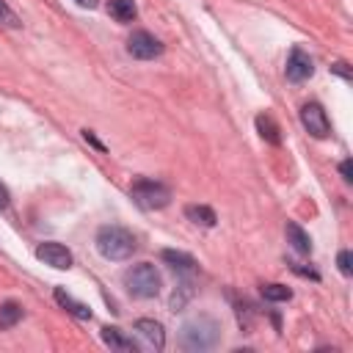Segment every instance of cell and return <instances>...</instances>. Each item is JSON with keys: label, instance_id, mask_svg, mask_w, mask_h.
Listing matches in <instances>:
<instances>
[{"label": "cell", "instance_id": "6", "mask_svg": "<svg viewBox=\"0 0 353 353\" xmlns=\"http://www.w3.org/2000/svg\"><path fill=\"white\" fill-rule=\"evenodd\" d=\"M301 124H303L306 132L314 135V138H328V135H331V121H328L323 105H317V102H306V105L301 108Z\"/></svg>", "mask_w": 353, "mask_h": 353}, {"label": "cell", "instance_id": "5", "mask_svg": "<svg viewBox=\"0 0 353 353\" xmlns=\"http://www.w3.org/2000/svg\"><path fill=\"white\" fill-rule=\"evenodd\" d=\"M127 52L138 61H152L163 52V44L160 39H154L149 30H135L130 39H127Z\"/></svg>", "mask_w": 353, "mask_h": 353}, {"label": "cell", "instance_id": "26", "mask_svg": "<svg viewBox=\"0 0 353 353\" xmlns=\"http://www.w3.org/2000/svg\"><path fill=\"white\" fill-rule=\"evenodd\" d=\"M77 6H83V8H97V0H74Z\"/></svg>", "mask_w": 353, "mask_h": 353}, {"label": "cell", "instance_id": "9", "mask_svg": "<svg viewBox=\"0 0 353 353\" xmlns=\"http://www.w3.org/2000/svg\"><path fill=\"white\" fill-rule=\"evenodd\" d=\"M135 334L143 339V345L149 350H163L165 347V331L157 320H149V317H141L135 320Z\"/></svg>", "mask_w": 353, "mask_h": 353}, {"label": "cell", "instance_id": "20", "mask_svg": "<svg viewBox=\"0 0 353 353\" xmlns=\"http://www.w3.org/2000/svg\"><path fill=\"white\" fill-rule=\"evenodd\" d=\"M19 25H22V19L11 11V6L6 0H0V28H19Z\"/></svg>", "mask_w": 353, "mask_h": 353}, {"label": "cell", "instance_id": "13", "mask_svg": "<svg viewBox=\"0 0 353 353\" xmlns=\"http://www.w3.org/2000/svg\"><path fill=\"white\" fill-rule=\"evenodd\" d=\"M185 218L188 221H193V223H199V226H215V210L212 207H207V204H188L185 207Z\"/></svg>", "mask_w": 353, "mask_h": 353}, {"label": "cell", "instance_id": "16", "mask_svg": "<svg viewBox=\"0 0 353 353\" xmlns=\"http://www.w3.org/2000/svg\"><path fill=\"white\" fill-rule=\"evenodd\" d=\"M256 130H259V135H262L268 143H273V146L281 143V135H279L281 130H279V124H276L268 113H259V116H256Z\"/></svg>", "mask_w": 353, "mask_h": 353}, {"label": "cell", "instance_id": "17", "mask_svg": "<svg viewBox=\"0 0 353 353\" xmlns=\"http://www.w3.org/2000/svg\"><path fill=\"white\" fill-rule=\"evenodd\" d=\"M19 320H22V306H19L17 301H6V303H0V328H3V331L14 328Z\"/></svg>", "mask_w": 353, "mask_h": 353}, {"label": "cell", "instance_id": "18", "mask_svg": "<svg viewBox=\"0 0 353 353\" xmlns=\"http://www.w3.org/2000/svg\"><path fill=\"white\" fill-rule=\"evenodd\" d=\"M259 292H262V298L265 301H290L292 298V290L287 287V284H276V281H270V284H262L259 287Z\"/></svg>", "mask_w": 353, "mask_h": 353}, {"label": "cell", "instance_id": "10", "mask_svg": "<svg viewBox=\"0 0 353 353\" xmlns=\"http://www.w3.org/2000/svg\"><path fill=\"white\" fill-rule=\"evenodd\" d=\"M102 342L110 347V350H119V353H135V342L116 325H105L102 328Z\"/></svg>", "mask_w": 353, "mask_h": 353}, {"label": "cell", "instance_id": "11", "mask_svg": "<svg viewBox=\"0 0 353 353\" xmlns=\"http://www.w3.org/2000/svg\"><path fill=\"white\" fill-rule=\"evenodd\" d=\"M160 256H163V262H165L168 268H174L176 273H193V270H196V259H193L190 254H185V251L165 248V251H160Z\"/></svg>", "mask_w": 353, "mask_h": 353}, {"label": "cell", "instance_id": "2", "mask_svg": "<svg viewBox=\"0 0 353 353\" xmlns=\"http://www.w3.org/2000/svg\"><path fill=\"white\" fill-rule=\"evenodd\" d=\"M138 248V240L130 229L124 226H102L97 232V251L105 256V259H113V262H124L135 254Z\"/></svg>", "mask_w": 353, "mask_h": 353}, {"label": "cell", "instance_id": "7", "mask_svg": "<svg viewBox=\"0 0 353 353\" xmlns=\"http://www.w3.org/2000/svg\"><path fill=\"white\" fill-rule=\"evenodd\" d=\"M312 72H314V63H312L309 52L301 50V47H292L290 55H287V66H284L287 80L290 83H303V80L312 77Z\"/></svg>", "mask_w": 353, "mask_h": 353}, {"label": "cell", "instance_id": "24", "mask_svg": "<svg viewBox=\"0 0 353 353\" xmlns=\"http://www.w3.org/2000/svg\"><path fill=\"white\" fill-rule=\"evenodd\" d=\"M331 69H334V72H336V74H342V77H345V80H350V69H347V63H334V66H331Z\"/></svg>", "mask_w": 353, "mask_h": 353}, {"label": "cell", "instance_id": "22", "mask_svg": "<svg viewBox=\"0 0 353 353\" xmlns=\"http://www.w3.org/2000/svg\"><path fill=\"white\" fill-rule=\"evenodd\" d=\"M83 138H85V141H88V143H91L94 149H99V152H105V146H102V143L97 141V135H94L91 130H83Z\"/></svg>", "mask_w": 353, "mask_h": 353}, {"label": "cell", "instance_id": "8", "mask_svg": "<svg viewBox=\"0 0 353 353\" xmlns=\"http://www.w3.org/2000/svg\"><path fill=\"white\" fill-rule=\"evenodd\" d=\"M36 256L44 262V265H50V268H55V270H69L72 268V251L66 248V245H61V243H41L39 248H36Z\"/></svg>", "mask_w": 353, "mask_h": 353}, {"label": "cell", "instance_id": "12", "mask_svg": "<svg viewBox=\"0 0 353 353\" xmlns=\"http://www.w3.org/2000/svg\"><path fill=\"white\" fill-rule=\"evenodd\" d=\"M284 232H287V243H290L298 254H312V237H309L295 221H287Z\"/></svg>", "mask_w": 353, "mask_h": 353}, {"label": "cell", "instance_id": "3", "mask_svg": "<svg viewBox=\"0 0 353 353\" xmlns=\"http://www.w3.org/2000/svg\"><path fill=\"white\" fill-rule=\"evenodd\" d=\"M124 287L132 298H141V301H149V298H157L160 295V287H163V279L157 273V268L152 262H138L132 268L124 270Z\"/></svg>", "mask_w": 353, "mask_h": 353}, {"label": "cell", "instance_id": "23", "mask_svg": "<svg viewBox=\"0 0 353 353\" xmlns=\"http://www.w3.org/2000/svg\"><path fill=\"white\" fill-rule=\"evenodd\" d=\"M339 171H342V176H345V182H350V179H353V163H350V160H342Z\"/></svg>", "mask_w": 353, "mask_h": 353}, {"label": "cell", "instance_id": "14", "mask_svg": "<svg viewBox=\"0 0 353 353\" xmlns=\"http://www.w3.org/2000/svg\"><path fill=\"white\" fill-rule=\"evenodd\" d=\"M55 301H58L66 312H72L74 317H80V320H91V309H88L85 303H77V301H74L69 292H63L61 287H55Z\"/></svg>", "mask_w": 353, "mask_h": 353}, {"label": "cell", "instance_id": "19", "mask_svg": "<svg viewBox=\"0 0 353 353\" xmlns=\"http://www.w3.org/2000/svg\"><path fill=\"white\" fill-rule=\"evenodd\" d=\"M190 295H193V281H182V284L174 290V295H171V309H174V312L182 309V306L190 301Z\"/></svg>", "mask_w": 353, "mask_h": 353}, {"label": "cell", "instance_id": "21", "mask_svg": "<svg viewBox=\"0 0 353 353\" xmlns=\"http://www.w3.org/2000/svg\"><path fill=\"white\" fill-rule=\"evenodd\" d=\"M350 251H339V256H336V265H339V270L345 273V276H350L353 273V265H350Z\"/></svg>", "mask_w": 353, "mask_h": 353}, {"label": "cell", "instance_id": "1", "mask_svg": "<svg viewBox=\"0 0 353 353\" xmlns=\"http://www.w3.org/2000/svg\"><path fill=\"white\" fill-rule=\"evenodd\" d=\"M179 342L185 350H212L221 342V323L210 314H199L182 325Z\"/></svg>", "mask_w": 353, "mask_h": 353}, {"label": "cell", "instance_id": "25", "mask_svg": "<svg viewBox=\"0 0 353 353\" xmlns=\"http://www.w3.org/2000/svg\"><path fill=\"white\" fill-rule=\"evenodd\" d=\"M8 207V188L0 182V210H6Z\"/></svg>", "mask_w": 353, "mask_h": 353}, {"label": "cell", "instance_id": "4", "mask_svg": "<svg viewBox=\"0 0 353 353\" xmlns=\"http://www.w3.org/2000/svg\"><path fill=\"white\" fill-rule=\"evenodd\" d=\"M130 196L141 210H163L171 201V188L157 179H138L132 182Z\"/></svg>", "mask_w": 353, "mask_h": 353}, {"label": "cell", "instance_id": "15", "mask_svg": "<svg viewBox=\"0 0 353 353\" xmlns=\"http://www.w3.org/2000/svg\"><path fill=\"white\" fill-rule=\"evenodd\" d=\"M108 14L116 19V22H132L138 8H135V0H110L108 3Z\"/></svg>", "mask_w": 353, "mask_h": 353}]
</instances>
